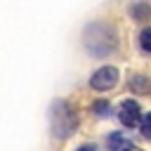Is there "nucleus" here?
Listing matches in <instances>:
<instances>
[{
    "label": "nucleus",
    "mask_w": 151,
    "mask_h": 151,
    "mask_svg": "<svg viewBox=\"0 0 151 151\" xmlns=\"http://www.w3.org/2000/svg\"><path fill=\"white\" fill-rule=\"evenodd\" d=\"M83 45H85V50H87L90 57L104 59V57L113 54L116 47H118L116 28L111 24H106V21H92L83 31Z\"/></svg>",
    "instance_id": "nucleus-1"
},
{
    "label": "nucleus",
    "mask_w": 151,
    "mask_h": 151,
    "mask_svg": "<svg viewBox=\"0 0 151 151\" xmlns=\"http://www.w3.org/2000/svg\"><path fill=\"white\" fill-rule=\"evenodd\" d=\"M50 130L57 139H68L78 130V111L66 99H54L50 104Z\"/></svg>",
    "instance_id": "nucleus-2"
},
{
    "label": "nucleus",
    "mask_w": 151,
    "mask_h": 151,
    "mask_svg": "<svg viewBox=\"0 0 151 151\" xmlns=\"http://www.w3.org/2000/svg\"><path fill=\"white\" fill-rule=\"evenodd\" d=\"M116 83H118V71H116L113 66H101V68H97V71L92 73V78H90L92 90H99V92L111 90Z\"/></svg>",
    "instance_id": "nucleus-3"
},
{
    "label": "nucleus",
    "mask_w": 151,
    "mask_h": 151,
    "mask_svg": "<svg viewBox=\"0 0 151 151\" xmlns=\"http://www.w3.org/2000/svg\"><path fill=\"white\" fill-rule=\"evenodd\" d=\"M118 120L125 127H137L142 123V109H139V104L132 101V99H123L120 106H118Z\"/></svg>",
    "instance_id": "nucleus-4"
},
{
    "label": "nucleus",
    "mask_w": 151,
    "mask_h": 151,
    "mask_svg": "<svg viewBox=\"0 0 151 151\" xmlns=\"http://www.w3.org/2000/svg\"><path fill=\"white\" fill-rule=\"evenodd\" d=\"M127 85H130L132 94H149L151 92V78L144 76V73H132Z\"/></svg>",
    "instance_id": "nucleus-5"
},
{
    "label": "nucleus",
    "mask_w": 151,
    "mask_h": 151,
    "mask_svg": "<svg viewBox=\"0 0 151 151\" xmlns=\"http://www.w3.org/2000/svg\"><path fill=\"white\" fill-rule=\"evenodd\" d=\"M106 144H109L111 151H137V149H134V142L127 139V137H123L120 132H111V134L106 137Z\"/></svg>",
    "instance_id": "nucleus-6"
},
{
    "label": "nucleus",
    "mask_w": 151,
    "mask_h": 151,
    "mask_svg": "<svg viewBox=\"0 0 151 151\" xmlns=\"http://www.w3.org/2000/svg\"><path fill=\"white\" fill-rule=\"evenodd\" d=\"M92 113L99 116V118H109V116H111V104H109L106 99H97V101L92 104Z\"/></svg>",
    "instance_id": "nucleus-7"
},
{
    "label": "nucleus",
    "mask_w": 151,
    "mask_h": 151,
    "mask_svg": "<svg viewBox=\"0 0 151 151\" xmlns=\"http://www.w3.org/2000/svg\"><path fill=\"white\" fill-rule=\"evenodd\" d=\"M139 47H142L144 54H151V26H146L139 33Z\"/></svg>",
    "instance_id": "nucleus-8"
},
{
    "label": "nucleus",
    "mask_w": 151,
    "mask_h": 151,
    "mask_svg": "<svg viewBox=\"0 0 151 151\" xmlns=\"http://www.w3.org/2000/svg\"><path fill=\"white\" fill-rule=\"evenodd\" d=\"M139 125H142V134H144L146 139H151V111L142 118V123H139Z\"/></svg>",
    "instance_id": "nucleus-9"
},
{
    "label": "nucleus",
    "mask_w": 151,
    "mask_h": 151,
    "mask_svg": "<svg viewBox=\"0 0 151 151\" xmlns=\"http://www.w3.org/2000/svg\"><path fill=\"white\" fill-rule=\"evenodd\" d=\"M146 14H149V7H146V5H134V7H132V17H134V19H144Z\"/></svg>",
    "instance_id": "nucleus-10"
},
{
    "label": "nucleus",
    "mask_w": 151,
    "mask_h": 151,
    "mask_svg": "<svg viewBox=\"0 0 151 151\" xmlns=\"http://www.w3.org/2000/svg\"><path fill=\"white\" fill-rule=\"evenodd\" d=\"M76 151H97V146H94V144H80Z\"/></svg>",
    "instance_id": "nucleus-11"
}]
</instances>
